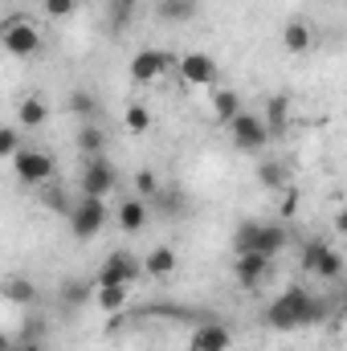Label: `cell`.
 Wrapping results in <instances>:
<instances>
[{
  "instance_id": "1",
  "label": "cell",
  "mask_w": 347,
  "mask_h": 351,
  "mask_svg": "<svg viewBox=\"0 0 347 351\" xmlns=\"http://www.w3.org/2000/svg\"><path fill=\"white\" fill-rule=\"evenodd\" d=\"M319 319H323V302H319L315 294H307L302 286L282 290V294L265 306V323H270L274 331H302V327H311V323H319Z\"/></svg>"
},
{
  "instance_id": "2",
  "label": "cell",
  "mask_w": 347,
  "mask_h": 351,
  "mask_svg": "<svg viewBox=\"0 0 347 351\" xmlns=\"http://www.w3.org/2000/svg\"><path fill=\"white\" fill-rule=\"evenodd\" d=\"M229 139H233V147H237V152H250V156H254V152H261V147L274 139V131L265 127V119H261V114L241 110V114L229 123Z\"/></svg>"
},
{
  "instance_id": "3",
  "label": "cell",
  "mask_w": 347,
  "mask_h": 351,
  "mask_svg": "<svg viewBox=\"0 0 347 351\" xmlns=\"http://www.w3.org/2000/svg\"><path fill=\"white\" fill-rule=\"evenodd\" d=\"M147 269H143V258H135V254H110L106 262L98 265V274H94V286H131L135 278H143Z\"/></svg>"
},
{
  "instance_id": "4",
  "label": "cell",
  "mask_w": 347,
  "mask_h": 351,
  "mask_svg": "<svg viewBox=\"0 0 347 351\" xmlns=\"http://www.w3.org/2000/svg\"><path fill=\"white\" fill-rule=\"evenodd\" d=\"M102 225H106V200L102 196H82L74 208H70V229H74V237H98L102 233Z\"/></svg>"
},
{
  "instance_id": "5",
  "label": "cell",
  "mask_w": 347,
  "mask_h": 351,
  "mask_svg": "<svg viewBox=\"0 0 347 351\" xmlns=\"http://www.w3.org/2000/svg\"><path fill=\"white\" fill-rule=\"evenodd\" d=\"M0 45H4L12 58H33V53L41 49V33H37V25H33V21L12 16V21L4 25V33H0Z\"/></svg>"
},
{
  "instance_id": "6",
  "label": "cell",
  "mask_w": 347,
  "mask_h": 351,
  "mask_svg": "<svg viewBox=\"0 0 347 351\" xmlns=\"http://www.w3.org/2000/svg\"><path fill=\"white\" fill-rule=\"evenodd\" d=\"M302 269L315 274V278H323V282H335V278H344V258H339L327 241H307V250H302Z\"/></svg>"
},
{
  "instance_id": "7",
  "label": "cell",
  "mask_w": 347,
  "mask_h": 351,
  "mask_svg": "<svg viewBox=\"0 0 347 351\" xmlns=\"http://www.w3.org/2000/svg\"><path fill=\"white\" fill-rule=\"evenodd\" d=\"M172 66H180L172 53H160V49H139V53L131 58V70H127V74H131V82H135V86H152V82H156V78H164Z\"/></svg>"
},
{
  "instance_id": "8",
  "label": "cell",
  "mask_w": 347,
  "mask_h": 351,
  "mask_svg": "<svg viewBox=\"0 0 347 351\" xmlns=\"http://www.w3.org/2000/svg\"><path fill=\"white\" fill-rule=\"evenodd\" d=\"M12 168H16V180L21 184H45L53 176V156L37 152V147H25L12 156Z\"/></svg>"
},
{
  "instance_id": "9",
  "label": "cell",
  "mask_w": 347,
  "mask_h": 351,
  "mask_svg": "<svg viewBox=\"0 0 347 351\" xmlns=\"http://www.w3.org/2000/svg\"><path fill=\"white\" fill-rule=\"evenodd\" d=\"M119 184V176H115V168L102 160V156H94L86 168H82V196H102L106 200V192Z\"/></svg>"
},
{
  "instance_id": "10",
  "label": "cell",
  "mask_w": 347,
  "mask_h": 351,
  "mask_svg": "<svg viewBox=\"0 0 347 351\" xmlns=\"http://www.w3.org/2000/svg\"><path fill=\"white\" fill-rule=\"evenodd\" d=\"M270 262H274V258H265V254H237L233 274H237V282H241L246 290H261L265 278H270Z\"/></svg>"
},
{
  "instance_id": "11",
  "label": "cell",
  "mask_w": 347,
  "mask_h": 351,
  "mask_svg": "<svg viewBox=\"0 0 347 351\" xmlns=\"http://www.w3.org/2000/svg\"><path fill=\"white\" fill-rule=\"evenodd\" d=\"M176 70H180V82L184 86H208L217 78V62L208 53H184Z\"/></svg>"
},
{
  "instance_id": "12",
  "label": "cell",
  "mask_w": 347,
  "mask_h": 351,
  "mask_svg": "<svg viewBox=\"0 0 347 351\" xmlns=\"http://www.w3.org/2000/svg\"><path fill=\"white\" fill-rule=\"evenodd\" d=\"M233 348V331L225 323H200L188 339V351H229Z\"/></svg>"
},
{
  "instance_id": "13",
  "label": "cell",
  "mask_w": 347,
  "mask_h": 351,
  "mask_svg": "<svg viewBox=\"0 0 347 351\" xmlns=\"http://www.w3.org/2000/svg\"><path fill=\"white\" fill-rule=\"evenodd\" d=\"M286 241H290V233H286L282 221H265V225L258 221V229H254V250H250V254H265V258H274V254L286 250Z\"/></svg>"
},
{
  "instance_id": "14",
  "label": "cell",
  "mask_w": 347,
  "mask_h": 351,
  "mask_svg": "<svg viewBox=\"0 0 347 351\" xmlns=\"http://www.w3.org/2000/svg\"><path fill=\"white\" fill-rule=\"evenodd\" d=\"M282 45H286V53H307V49L315 45L311 25H307V21H290V25L282 29Z\"/></svg>"
},
{
  "instance_id": "15",
  "label": "cell",
  "mask_w": 347,
  "mask_h": 351,
  "mask_svg": "<svg viewBox=\"0 0 347 351\" xmlns=\"http://www.w3.org/2000/svg\"><path fill=\"white\" fill-rule=\"evenodd\" d=\"M265 127L274 131V135H282L286 131V123H290V98L286 94H274V98H265Z\"/></svg>"
},
{
  "instance_id": "16",
  "label": "cell",
  "mask_w": 347,
  "mask_h": 351,
  "mask_svg": "<svg viewBox=\"0 0 347 351\" xmlns=\"http://www.w3.org/2000/svg\"><path fill=\"white\" fill-rule=\"evenodd\" d=\"M115 221H119L123 233H139V229L147 225V204H143V200H127V204H119Z\"/></svg>"
},
{
  "instance_id": "17",
  "label": "cell",
  "mask_w": 347,
  "mask_h": 351,
  "mask_svg": "<svg viewBox=\"0 0 347 351\" xmlns=\"http://www.w3.org/2000/svg\"><path fill=\"white\" fill-rule=\"evenodd\" d=\"M143 269H147V278H168V274H176V250L172 245H156L143 258Z\"/></svg>"
},
{
  "instance_id": "18",
  "label": "cell",
  "mask_w": 347,
  "mask_h": 351,
  "mask_svg": "<svg viewBox=\"0 0 347 351\" xmlns=\"http://www.w3.org/2000/svg\"><path fill=\"white\" fill-rule=\"evenodd\" d=\"M66 110L78 114L82 123H98V114H102V110H98V98H94L90 90H74V94L66 98Z\"/></svg>"
},
{
  "instance_id": "19",
  "label": "cell",
  "mask_w": 347,
  "mask_h": 351,
  "mask_svg": "<svg viewBox=\"0 0 347 351\" xmlns=\"http://www.w3.org/2000/svg\"><path fill=\"white\" fill-rule=\"evenodd\" d=\"M241 110H246V106H241V94H237V90H221V94L213 98V114H217V123H225V127H229Z\"/></svg>"
},
{
  "instance_id": "20",
  "label": "cell",
  "mask_w": 347,
  "mask_h": 351,
  "mask_svg": "<svg viewBox=\"0 0 347 351\" xmlns=\"http://www.w3.org/2000/svg\"><path fill=\"white\" fill-rule=\"evenodd\" d=\"M127 298H131V286H94V302H98V311H123Z\"/></svg>"
},
{
  "instance_id": "21",
  "label": "cell",
  "mask_w": 347,
  "mask_h": 351,
  "mask_svg": "<svg viewBox=\"0 0 347 351\" xmlns=\"http://www.w3.org/2000/svg\"><path fill=\"white\" fill-rule=\"evenodd\" d=\"M196 16V0H160V21L168 25H184Z\"/></svg>"
},
{
  "instance_id": "22",
  "label": "cell",
  "mask_w": 347,
  "mask_h": 351,
  "mask_svg": "<svg viewBox=\"0 0 347 351\" xmlns=\"http://www.w3.org/2000/svg\"><path fill=\"white\" fill-rule=\"evenodd\" d=\"M78 147L86 152L90 160L102 156V147H106V131H102L98 123H82V131H78Z\"/></svg>"
},
{
  "instance_id": "23",
  "label": "cell",
  "mask_w": 347,
  "mask_h": 351,
  "mask_svg": "<svg viewBox=\"0 0 347 351\" xmlns=\"http://www.w3.org/2000/svg\"><path fill=\"white\" fill-rule=\"evenodd\" d=\"M258 184L261 188H286L290 180H286V164H278V160H261L258 164Z\"/></svg>"
},
{
  "instance_id": "24",
  "label": "cell",
  "mask_w": 347,
  "mask_h": 351,
  "mask_svg": "<svg viewBox=\"0 0 347 351\" xmlns=\"http://www.w3.org/2000/svg\"><path fill=\"white\" fill-rule=\"evenodd\" d=\"M16 119H21L25 127H41V123L49 119V106H45L41 98H25V102H21V110H16Z\"/></svg>"
},
{
  "instance_id": "25",
  "label": "cell",
  "mask_w": 347,
  "mask_h": 351,
  "mask_svg": "<svg viewBox=\"0 0 347 351\" xmlns=\"http://www.w3.org/2000/svg\"><path fill=\"white\" fill-rule=\"evenodd\" d=\"M123 127H127L131 135H143V131L152 127V110H147L143 102H131V106H127V114H123Z\"/></svg>"
},
{
  "instance_id": "26",
  "label": "cell",
  "mask_w": 347,
  "mask_h": 351,
  "mask_svg": "<svg viewBox=\"0 0 347 351\" xmlns=\"http://www.w3.org/2000/svg\"><path fill=\"white\" fill-rule=\"evenodd\" d=\"M135 8H139V0H110V4H106L110 29H127V25L135 21Z\"/></svg>"
},
{
  "instance_id": "27",
  "label": "cell",
  "mask_w": 347,
  "mask_h": 351,
  "mask_svg": "<svg viewBox=\"0 0 347 351\" xmlns=\"http://www.w3.org/2000/svg\"><path fill=\"white\" fill-rule=\"evenodd\" d=\"M135 188H139V200H143V196H160V180H156L152 168H139V172H135Z\"/></svg>"
},
{
  "instance_id": "28",
  "label": "cell",
  "mask_w": 347,
  "mask_h": 351,
  "mask_svg": "<svg viewBox=\"0 0 347 351\" xmlns=\"http://www.w3.org/2000/svg\"><path fill=\"white\" fill-rule=\"evenodd\" d=\"M16 152H25L21 147V135H16V127H4L0 131V156H16Z\"/></svg>"
},
{
  "instance_id": "29",
  "label": "cell",
  "mask_w": 347,
  "mask_h": 351,
  "mask_svg": "<svg viewBox=\"0 0 347 351\" xmlns=\"http://www.w3.org/2000/svg\"><path fill=\"white\" fill-rule=\"evenodd\" d=\"M278 213H282V221H290V217L298 213V188H294V184L282 188V208H278Z\"/></svg>"
},
{
  "instance_id": "30",
  "label": "cell",
  "mask_w": 347,
  "mask_h": 351,
  "mask_svg": "<svg viewBox=\"0 0 347 351\" xmlns=\"http://www.w3.org/2000/svg\"><path fill=\"white\" fill-rule=\"evenodd\" d=\"M62 298H66L70 306H86V298H90V286H78V282H74L70 290L62 286Z\"/></svg>"
},
{
  "instance_id": "31",
  "label": "cell",
  "mask_w": 347,
  "mask_h": 351,
  "mask_svg": "<svg viewBox=\"0 0 347 351\" xmlns=\"http://www.w3.org/2000/svg\"><path fill=\"white\" fill-rule=\"evenodd\" d=\"M45 12L62 21V16H70V12H74V0H45Z\"/></svg>"
},
{
  "instance_id": "32",
  "label": "cell",
  "mask_w": 347,
  "mask_h": 351,
  "mask_svg": "<svg viewBox=\"0 0 347 351\" xmlns=\"http://www.w3.org/2000/svg\"><path fill=\"white\" fill-rule=\"evenodd\" d=\"M8 294H12V298H29V302H33V286H25V282H8Z\"/></svg>"
},
{
  "instance_id": "33",
  "label": "cell",
  "mask_w": 347,
  "mask_h": 351,
  "mask_svg": "<svg viewBox=\"0 0 347 351\" xmlns=\"http://www.w3.org/2000/svg\"><path fill=\"white\" fill-rule=\"evenodd\" d=\"M335 229L347 237V208H339V213H335Z\"/></svg>"
}]
</instances>
